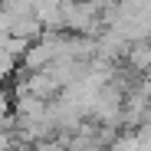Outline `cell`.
Returning a JSON list of instances; mask_svg holds the SVG:
<instances>
[{
	"label": "cell",
	"instance_id": "6da1fadb",
	"mask_svg": "<svg viewBox=\"0 0 151 151\" xmlns=\"http://www.w3.org/2000/svg\"><path fill=\"white\" fill-rule=\"evenodd\" d=\"M17 63H20V59H17V56H10L7 49H4V53H0V79H4V76H10Z\"/></svg>",
	"mask_w": 151,
	"mask_h": 151
}]
</instances>
